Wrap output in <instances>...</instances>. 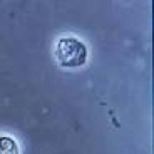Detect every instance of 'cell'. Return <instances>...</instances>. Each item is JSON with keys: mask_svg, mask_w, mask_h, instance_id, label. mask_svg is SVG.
I'll return each mask as SVG.
<instances>
[{"mask_svg": "<svg viewBox=\"0 0 154 154\" xmlns=\"http://www.w3.org/2000/svg\"><path fill=\"white\" fill-rule=\"evenodd\" d=\"M54 55L60 67L75 69V67L85 66L89 57V50H87V45L77 37H62L55 42Z\"/></svg>", "mask_w": 154, "mask_h": 154, "instance_id": "6da1fadb", "label": "cell"}, {"mask_svg": "<svg viewBox=\"0 0 154 154\" xmlns=\"http://www.w3.org/2000/svg\"><path fill=\"white\" fill-rule=\"evenodd\" d=\"M0 154H20V146L12 136H0Z\"/></svg>", "mask_w": 154, "mask_h": 154, "instance_id": "7a4b0ae2", "label": "cell"}]
</instances>
